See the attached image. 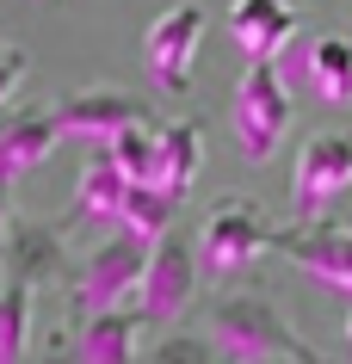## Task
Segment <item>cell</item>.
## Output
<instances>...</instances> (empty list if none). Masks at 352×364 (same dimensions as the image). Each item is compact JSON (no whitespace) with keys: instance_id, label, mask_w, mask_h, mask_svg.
Listing matches in <instances>:
<instances>
[{"instance_id":"1","label":"cell","mask_w":352,"mask_h":364,"mask_svg":"<svg viewBox=\"0 0 352 364\" xmlns=\"http://www.w3.org/2000/svg\"><path fill=\"white\" fill-rule=\"evenodd\" d=\"M210 346H216V358H229V364H272V358L315 364V346L260 290H229V296L210 303Z\"/></svg>"},{"instance_id":"2","label":"cell","mask_w":352,"mask_h":364,"mask_svg":"<svg viewBox=\"0 0 352 364\" xmlns=\"http://www.w3.org/2000/svg\"><path fill=\"white\" fill-rule=\"evenodd\" d=\"M229 130L247 161H272L278 142L291 136V80H284L278 56H247V75L235 80L229 99Z\"/></svg>"},{"instance_id":"3","label":"cell","mask_w":352,"mask_h":364,"mask_svg":"<svg viewBox=\"0 0 352 364\" xmlns=\"http://www.w3.org/2000/svg\"><path fill=\"white\" fill-rule=\"evenodd\" d=\"M352 192V130H315L303 136L291 167V216L297 223H315V216H334V204Z\"/></svg>"},{"instance_id":"4","label":"cell","mask_w":352,"mask_h":364,"mask_svg":"<svg viewBox=\"0 0 352 364\" xmlns=\"http://www.w3.org/2000/svg\"><path fill=\"white\" fill-rule=\"evenodd\" d=\"M266 247H272V223L254 198H216L204 216V235H198V266H204V278H235Z\"/></svg>"},{"instance_id":"5","label":"cell","mask_w":352,"mask_h":364,"mask_svg":"<svg viewBox=\"0 0 352 364\" xmlns=\"http://www.w3.org/2000/svg\"><path fill=\"white\" fill-rule=\"evenodd\" d=\"M198 278H204V266H198V247L186 241L179 229L155 235L149 241V266H142V303L137 315L142 321H161V327H174L179 315H192V296H198Z\"/></svg>"},{"instance_id":"6","label":"cell","mask_w":352,"mask_h":364,"mask_svg":"<svg viewBox=\"0 0 352 364\" xmlns=\"http://www.w3.org/2000/svg\"><path fill=\"white\" fill-rule=\"evenodd\" d=\"M142 266H149V241L130 229H117L112 241H99L87 259H80L75 284H68V303H75V321L80 315H93V309H112L124 303L130 290L142 284Z\"/></svg>"},{"instance_id":"7","label":"cell","mask_w":352,"mask_h":364,"mask_svg":"<svg viewBox=\"0 0 352 364\" xmlns=\"http://www.w3.org/2000/svg\"><path fill=\"white\" fill-rule=\"evenodd\" d=\"M204 19H210V13H204L198 0H174V6L149 25V38H142V68H149V80H155L161 93H186V87H192Z\"/></svg>"},{"instance_id":"8","label":"cell","mask_w":352,"mask_h":364,"mask_svg":"<svg viewBox=\"0 0 352 364\" xmlns=\"http://www.w3.org/2000/svg\"><path fill=\"white\" fill-rule=\"evenodd\" d=\"M272 247L284 253L297 272H309L315 284L352 296V229L346 223H334V216L291 223V229H272Z\"/></svg>"},{"instance_id":"9","label":"cell","mask_w":352,"mask_h":364,"mask_svg":"<svg viewBox=\"0 0 352 364\" xmlns=\"http://www.w3.org/2000/svg\"><path fill=\"white\" fill-rule=\"evenodd\" d=\"M50 117H56V130H62V136L105 149V142H112L124 124L149 117V105H142L137 93H124V87H80V93L56 99V105H50Z\"/></svg>"},{"instance_id":"10","label":"cell","mask_w":352,"mask_h":364,"mask_svg":"<svg viewBox=\"0 0 352 364\" xmlns=\"http://www.w3.org/2000/svg\"><path fill=\"white\" fill-rule=\"evenodd\" d=\"M291 87L321 105H352V38H291Z\"/></svg>"},{"instance_id":"11","label":"cell","mask_w":352,"mask_h":364,"mask_svg":"<svg viewBox=\"0 0 352 364\" xmlns=\"http://www.w3.org/2000/svg\"><path fill=\"white\" fill-rule=\"evenodd\" d=\"M62 142L56 117L43 105H19V112H0V179H25L31 167H43V154Z\"/></svg>"},{"instance_id":"12","label":"cell","mask_w":352,"mask_h":364,"mask_svg":"<svg viewBox=\"0 0 352 364\" xmlns=\"http://www.w3.org/2000/svg\"><path fill=\"white\" fill-rule=\"evenodd\" d=\"M297 13L291 0H229V38L247 56H284V43L297 38Z\"/></svg>"},{"instance_id":"13","label":"cell","mask_w":352,"mask_h":364,"mask_svg":"<svg viewBox=\"0 0 352 364\" xmlns=\"http://www.w3.org/2000/svg\"><path fill=\"white\" fill-rule=\"evenodd\" d=\"M0 259H6V272L25 278V284H56L62 266H68V247H62V229H43V223H6Z\"/></svg>"},{"instance_id":"14","label":"cell","mask_w":352,"mask_h":364,"mask_svg":"<svg viewBox=\"0 0 352 364\" xmlns=\"http://www.w3.org/2000/svg\"><path fill=\"white\" fill-rule=\"evenodd\" d=\"M137 340H142V315L137 309H93V315H80V327H75V358H87V364H130L137 358Z\"/></svg>"},{"instance_id":"15","label":"cell","mask_w":352,"mask_h":364,"mask_svg":"<svg viewBox=\"0 0 352 364\" xmlns=\"http://www.w3.org/2000/svg\"><path fill=\"white\" fill-rule=\"evenodd\" d=\"M124 192H130V173L112 161V149H93V161L80 167L75 204H68V229H80V223H112V229H117Z\"/></svg>"},{"instance_id":"16","label":"cell","mask_w":352,"mask_h":364,"mask_svg":"<svg viewBox=\"0 0 352 364\" xmlns=\"http://www.w3.org/2000/svg\"><path fill=\"white\" fill-rule=\"evenodd\" d=\"M198 167H204V124L198 117H174L167 130H161V142H155V179L161 192H174V198H186L192 192V179H198Z\"/></svg>"},{"instance_id":"17","label":"cell","mask_w":352,"mask_h":364,"mask_svg":"<svg viewBox=\"0 0 352 364\" xmlns=\"http://www.w3.org/2000/svg\"><path fill=\"white\" fill-rule=\"evenodd\" d=\"M174 216H179V198H174V192H161L155 179H130L124 210H117V229H130V235H142V241H155V235L174 229Z\"/></svg>"},{"instance_id":"18","label":"cell","mask_w":352,"mask_h":364,"mask_svg":"<svg viewBox=\"0 0 352 364\" xmlns=\"http://www.w3.org/2000/svg\"><path fill=\"white\" fill-rule=\"evenodd\" d=\"M31 296H38V284L6 272V284H0V364L25 358V346H31Z\"/></svg>"},{"instance_id":"19","label":"cell","mask_w":352,"mask_h":364,"mask_svg":"<svg viewBox=\"0 0 352 364\" xmlns=\"http://www.w3.org/2000/svg\"><path fill=\"white\" fill-rule=\"evenodd\" d=\"M155 142H161V130L149 117H137V124H124L105 149H112V161L130 173V179H149V173H155Z\"/></svg>"},{"instance_id":"20","label":"cell","mask_w":352,"mask_h":364,"mask_svg":"<svg viewBox=\"0 0 352 364\" xmlns=\"http://www.w3.org/2000/svg\"><path fill=\"white\" fill-rule=\"evenodd\" d=\"M155 358H161V364H179V358L198 364V358H216V346H210V340H192V333H174V340L155 346Z\"/></svg>"},{"instance_id":"21","label":"cell","mask_w":352,"mask_h":364,"mask_svg":"<svg viewBox=\"0 0 352 364\" xmlns=\"http://www.w3.org/2000/svg\"><path fill=\"white\" fill-rule=\"evenodd\" d=\"M19 80H25V50L0 38V105H6V99L19 93Z\"/></svg>"},{"instance_id":"22","label":"cell","mask_w":352,"mask_h":364,"mask_svg":"<svg viewBox=\"0 0 352 364\" xmlns=\"http://www.w3.org/2000/svg\"><path fill=\"white\" fill-rule=\"evenodd\" d=\"M6 192H13V179H0V241H6V223H13V198Z\"/></svg>"},{"instance_id":"23","label":"cell","mask_w":352,"mask_h":364,"mask_svg":"<svg viewBox=\"0 0 352 364\" xmlns=\"http://www.w3.org/2000/svg\"><path fill=\"white\" fill-rule=\"evenodd\" d=\"M346 346H352V309H346Z\"/></svg>"}]
</instances>
